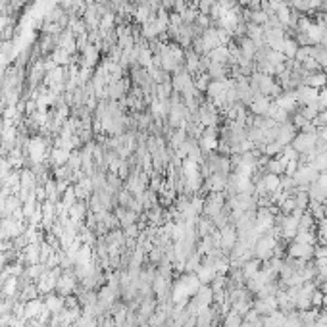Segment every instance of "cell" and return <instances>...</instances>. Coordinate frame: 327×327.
I'll return each mask as SVG.
<instances>
[{"label": "cell", "instance_id": "cell-16", "mask_svg": "<svg viewBox=\"0 0 327 327\" xmlns=\"http://www.w3.org/2000/svg\"><path fill=\"white\" fill-rule=\"evenodd\" d=\"M116 218L119 219V227L123 229V227H127V225H133V223H137V219H139V214L137 212H133L129 208H125V206H116Z\"/></svg>", "mask_w": 327, "mask_h": 327}, {"label": "cell", "instance_id": "cell-23", "mask_svg": "<svg viewBox=\"0 0 327 327\" xmlns=\"http://www.w3.org/2000/svg\"><path fill=\"white\" fill-rule=\"evenodd\" d=\"M260 269H262V260H258V258H252V260L244 262L242 268H240V271H242V275H244V281L250 279V277H254Z\"/></svg>", "mask_w": 327, "mask_h": 327}, {"label": "cell", "instance_id": "cell-20", "mask_svg": "<svg viewBox=\"0 0 327 327\" xmlns=\"http://www.w3.org/2000/svg\"><path fill=\"white\" fill-rule=\"evenodd\" d=\"M302 85H308V87H314L318 90L327 87V75L324 71H316V73H308L304 77V83Z\"/></svg>", "mask_w": 327, "mask_h": 327}, {"label": "cell", "instance_id": "cell-6", "mask_svg": "<svg viewBox=\"0 0 327 327\" xmlns=\"http://www.w3.org/2000/svg\"><path fill=\"white\" fill-rule=\"evenodd\" d=\"M314 252H316L314 244H306V242H293V244L287 248L289 258H293V260H300V262H308L312 256H314Z\"/></svg>", "mask_w": 327, "mask_h": 327}, {"label": "cell", "instance_id": "cell-18", "mask_svg": "<svg viewBox=\"0 0 327 327\" xmlns=\"http://www.w3.org/2000/svg\"><path fill=\"white\" fill-rule=\"evenodd\" d=\"M308 196H310V202L327 204V187H322L318 181H314V183L308 187Z\"/></svg>", "mask_w": 327, "mask_h": 327}, {"label": "cell", "instance_id": "cell-7", "mask_svg": "<svg viewBox=\"0 0 327 327\" xmlns=\"http://www.w3.org/2000/svg\"><path fill=\"white\" fill-rule=\"evenodd\" d=\"M237 240H239V233H237L235 227L225 225L223 229H219V248H221V252H231L235 248Z\"/></svg>", "mask_w": 327, "mask_h": 327}, {"label": "cell", "instance_id": "cell-11", "mask_svg": "<svg viewBox=\"0 0 327 327\" xmlns=\"http://www.w3.org/2000/svg\"><path fill=\"white\" fill-rule=\"evenodd\" d=\"M275 104H277L281 110H285V112H289V114L297 112L298 102H297V94H295V90H283V92L275 98Z\"/></svg>", "mask_w": 327, "mask_h": 327}, {"label": "cell", "instance_id": "cell-28", "mask_svg": "<svg viewBox=\"0 0 327 327\" xmlns=\"http://www.w3.org/2000/svg\"><path fill=\"white\" fill-rule=\"evenodd\" d=\"M269 20V16L262 10V8H254V10H250V16H248V22L250 23H256V25H266Z\"/></svg>", "mask_w": 327, "mask_h": 327}, {"label": "cell", "instance_id": "cell-22", "mask_svg": "<svg viewBox=\"0 0 327 327\" xmlns=\"http://www.w3.org/2000/svg\"><path fill=\"white\" fill-rule=\"evenodd\" d=\"M206 73H208L210 81H221V79H225V77H227V65L210 62L208 67H206Z\"/></svg>", "mask_w": 327, "mask_h": 327}, {"label": "cell", "instance_id": "cell-1", "mask_svg": "<svg viewBox=\"0 0 327 327\" xmlns=\"http://www.w3.org/2000/svg\"><path fill=\"white\" fill-rule=\"evenodd\" d=\"M275 246H277V240H275V237H273L271 231H269V233H266V235H260L258 240L254 242V254L258 256V260L268 262L273 256Z\"/></svg>", "mask_w": 327, "mask_h": 327}, {"label": "cell", "instance_id": "cell-19", "mask_svg": "<svg viewBox=\"0 0 327 327\" xmlns=\"http://www.w3.org/2000/svg\"><path fill=\"white\" fill-rule=\"evenodd\" d=\"M44 306H46L52 314H58V312H62L65 308V297H60L58 293H50V295H46V298H44Z\"/></svg>", "mask_w": 327, "mask_h": 327}, {"label": "cell", "instance_id": "cell-5", "mask_svg": "<svg viewBox=\"0 0 327 327\" xmlns=\"http://www.w3.org/2000/svg\"><path fill=\"white\" fill-rule=\"evenodd\" d=\"M198 147L202 154H210L214 150H218L219 147V139H218V133H216V127H204L200 139H198Z\"/></svg>", "mask_w": 327, "mask_h": 327}, {"label": "cell", "instance_id": "cell-35", "mask_svg": "<svg viewBox=\"0 0 327 327\" xmlns=\"http://www.w3.org/2000/svg\"><path fill=\"white\" fill-rule=\"evenodd\" d=\"M212 6H214V0H198V6H196V8H198L200 14H206V16H208L210 10H212Z\"/></svg>", "mask_w": 327, "mask_h": 327}, {"label": "cell", "instance_id": "cell-31", "mask_svg": "<svg viewBox=\"0 0 327 327\" xmlns=\"http://www.w3.org/2000/svg\"><path fill=\"white\" fill-rule=\"evenodd\" d=\"M75 327H98V320L87 316V314H81V318H77V322L73 324Z\"/></svg>", "mask_w": 327, "mask_h": 327}, {"label": "cell", "instance_id": "cell-10", "mask_svg": "<svg viewBox=\"0 0 327 327\" xmlns=\"http://www.w3.org/2000/svg\"><path fill=\"white\" fill-rule=\"evenodd\" d=\"M219 273L216 271V268H214V264L206 258V262H202L200 266H198V269H196V277L200 279V283L202 285H208L212 283L216 277H218Z\"/></svg>", "mask_w": 327, "mask_h": 327}, {"label": "cell", "instance_id": "cell-9", "mask_svg": "<svg viewBox=\"0 0 327 327\" xmlns=\"http://www.w3.org/2000/svg\"><path fill=\"white\" fill-rule=\"evenodd\" d=\"M295 137H297V127H295L291 121L277 125V135H275V143H277V145L287 147V145H291V143H293V139H295Z\"/></svg>", "mask_w": 327, "mask_h": 327}, {"label": "cell", "instance_id": "cell-24", "mask_svg": "<svg viewBox=\"0 0 327 327\" xmlns=\"http://www.w3.org/2000/svg\"><path fill=\"white\" fill-rule=\"evenodd\" d=\"M275 16H277V20H279V23L283 25L285 29L291 25V16H293V8L287 4V2H283L277 10H275Z\"/></svg>", "mask_w": 327, "mask_h": 327}, {"label": "cell", "instance_id": "cell-14", "mask_svg": "<svg viewBox=\"0 0 327 327\" xmlns=\"http://www.w3.org/2000/svg\"><path fill=\"white\" fill-rule=\"evenodd\" d=\"M204 183H206V189L210 193H225V189H227V175L212 174L204 179Z\"/></svg>", "mask_w": 327, "mask_h": 327}, {"label": "cell", "instance_id": "cell-27", "mask_svg": "<svg viewBox=\"0 0 327 327\" xmlns=\"http://www.w3.org/2000/svg\"><path fill=\"white\" fill-rule=\"evenodd\" d=\"M310 166H312L314 170H318L320 174L327 172V150H326V152H318V154H316V156L312 158Z\"/></svg>", "mask_w": 327, "mask_h": 327}, {"label": "cell", "instance_id": "cell-34", "mask_svg": "<svg viewBox=\"0 0 327 327\" xmlns=\"http://www.w3.org/2000/svg\"><path fill=\"white\" fill-rule=\"evenodd\" d=\"M298 225H300V229H312V225H314V218H312V214H302L300 219H298Z\"/></svg>", "mask_w": 327, "mask_h": 327}, {"label": "cell", "instance_id": "cell-26", "mask_svg": "<svg viewBox=\"0 0 327 327\" xmlns=\"http://www.w3.org/2000/svg\"><path fill=\"white\" fill-rule=\"evenodd\" d=\"M298 43L293 39V37H285V43H283V54L287 60H295L297 52H298Z\"/></svg>", "mask_w": 327, "mask_h": 327}, {"label": "cell", "instance_id": "cell-39", "mask_svg": "<svg viewBox=\"0 0 327 327\" xmlns=\"http://www.w3.org/2000/svg\"><path fill=\"white\" fill-rule=\"evenodd\" d=\"M324 308L327 310V293H324Z\"/></svg>", "mask_w": 327, "mask_h": 327}, {"label": "cell", "instance_id": "cell-30", "mask_svg": "<svg viewBox=\"0 0 327 327\" xmlns=\"http://www.w3.org/2000/svg\"><path fill=\"white\" fill-rule=\"evenodd\" d=\"M293 196H295L297 208H300V210H308V206H310V196H308V191L297 189V195H293Z\"/></svg>", "mask_w": 327, "mask_h": 327}, {"label": "cell", "instance_id": "cell-3", "mask_svg": "<svg viewBox=\"0 0 327 327\" xmlns=\"http://www.w3.org/2000/svg\"><path fill=\"white\" fill-rule=\"evenodd\" d=\"M77 287H79V281H77V277H75V273H73V268H71V269H64V271L60 273L58 281H56V293H58L60 297H69V295L75 293Z\"/></svg>", "mask_w": 327, "mask_h": 327}, {"label": "cell", "instance_id": "cell-33", "mask_svg": "<svg viewBox=\"0 0 327 327\" xmlns=\"http://www.w3.org/2000/svg\"><path fill=\"white\" fill-rule=\"evenodd\" d=\"M281 156H283L287 162H291V160H298V156H300V154L297 152L291 145H287V147H283V150H281Z\"/></svg>", "mask_w": 327, "mask_h": 327}, {"label": "cell", "instance_id": "cell-8", "mask_svg": "<svg viewBox=\"0 0 327 327\" xmlns=\"http://www.w3.org/2000/svg\"><path fill=\"white\" fill-rule=\"evenodd\" d=\"M295 94H297L298 106H310V104H316V102H318L320 90L314 87H308V85H300V87L295 89Z\"/></svg>", "mask_w": 327, "mask_h": 327}, {"label": "cell", "instance_id": "cell-12", "mask_svg": "<svg viewBox=\"0 0 327 327\" xmlns=\"http://www.w3.org/2000/svg\"><path fill=\"white\" fill-rule=\"evenodd\" d=\"M200 41H202V46H204V52H206V54H208L210 50L221 46L219 37H218V27H208V29H204L202 35H200Z\"/></svg>", "mask_w": 327, "mask_h": 327}, {"label": "cell", "instance_id": "cell-29", "mask_svg": "<svg viewBox=\"0 0 327 327\" xmlns=\"http://www.w3.org/2000/svg\"><path fill=\"white\" fill-rule=\"evenodd\" d=\"M295 242H306V244H314L316 242V233L312 229H298V233L295 235Z\"/></svg>", "mask_w": 327, "mask_h": 327}, {"label": "cell", "instance_id": "cell-37", "mask_svg": "<svg viewBox=\"0 0 327 327\" xmlns=\"http://www.w3.org/2000/svg\"><path fill=\"white\" fill-rule=\"evenodd\" d=\"M318 102H320V106H322V110H327V87L320 90V96H318Z\"/></svg>", "mask_w": 327, "mask_h": 327}, {"label": "cell", "instance_id": "cell-38", "mask_svg": "<svg viewBox=\"0 0 327 327\" xmlns=\"http://www.w3.org/2000/svg\"><path fill=\"white\" fill-rule=\"evenodd\" d=\"M320 291H322V293H327V279L326 281H322V285H320Z\"/></svg>", "mask_w": 327, "mask_h": 327}, {"label": "cell", "instance_id": "cell-36", "mask_svg": "<svg viewBox=\"0 0 327 327\" xmlns=\"http://www.w3.org/2000/svg\"><path fill=\"white\" fill-rule=\"evenodd\" d=\"M322 306H324V293L322 291H314V295H312V308L320 310Z\"/></svg>", "mask_w": 327, "mask_h": 327}, {"label": "cell", "instance_id": "cell-40", "mask_svg": "<svg viewBox=\"0 0 327 327\" xmlns=\"http://www.w3.org/2000/svg\"><path fill=\"white\" fill-rule=\"evenodd\" d=\"M300 327H314V326H304V324H302V326H300Z\"/></svg>", "mask_w": 327, "mask_h": 327}, {"label": "cell", "instance_id": "cell-32", "mask_svg": "<svg viewBox=\"0 0 327 327\" xmlns=\"http://www.w3.org/2000/svg\"><path fill=\"white\" fill-rule=\"evenodd\" d=\"M295 208H297V202H295V196H287V198H285L283 202L279 204V210L283 212L285 216H287V214H291V212H293Z\"/></svg>", "mask_w": 327, "mask_h": 327}, {"label": "cell", "instance_id": "cell-2", "mask_svg": "<svg viewBox=\"0 0 327 327\" xmlns=\"http://www.w3.org/2000/svg\"><path fill=\"white\" fill-rule=\"evenodd\" d=\"M316 145H318V135H312V133H297V137L293 139L291 147L300 154H310V152H318L316 150Z\"/></svg>", "mask_w": 327, "mask_h": 327}, {"label": "cell", "instance_id": "cell-15", "mask_svg": "<svg viewBox=\"0 0 327 327\" xmlns=\"http://www.w3.org/2000/svg\"><path fill=\"white\" fill-rule=\"evenodd\" d=\"M44 308V300H39V298H33L29 302H25V308H23V320L22 322H27V320H37L41 316Z\"/></svg>", "mask_w": 327, "mask_h": 327}, {"label": "cell", "instance_id": "cell-25", "mask_svg": "<svg viewBox=\"0 0 327 327\" xmlns=\"http://www.w3.org/2000/svg\"><path fill=\"white\" fill-rule=\"evenodd\" d=\"M69 150H65V149H60V147H56L52 154H50V158H52V164H54V168H58V166H65L67 164V160H69Z\"/></svg>", "mask_w": 327, "mask_h": 327}, {"label": "cell", "instance_id": "cell-17", "mask_svg": "<svg viewBox=\"0 0 327 327\" xmlns=\"http://www.w3.org/2000/svg\"><path fill=\"white\" fill-rule=\"evenodd\" d=\"M269 106H271V98H268V96H264V94H258V96H254V100L250 102L248 110H250L252 116H266Z\"/></svg>", "mask_w": 327, "mask_h": 327}, {"label": "cell", "instance_id": "cell-4", "mask_svg": "<svg viewBox=\"0 0 327 327\" xmlns=\"http://www.w3.org/2000/svg\"><path fill=\"white\" fill-rule=\"evenodd\" d=\"M225 210V195L223 193H212L208 198H204V208L202 214L206 218H216L218 214H221Z\"/></svg>", "mask_w": 327, "mask_h": 327}, {"label": "cell", "instance_id": "cell-21", "mask_svg": "<svg viewBox=\"0 0 327 327\" xmlns=\"http://www.w3.org/2000/svg\"><path fill=\"white\" fill-rule=\"evenodd\" d=\"M206 56L210 58V62H216V64L227 65V62H229V48H227L225 44H221V46H218V48L210 50Z\"/></svg>", "mask_w": 327, "mask_h": 327}, {"label": "cell", "instance_id": "cell-13", "mask_svg": "<svg viewBox=\"0 0 327 327\" xmlns=\"http://www.w3.org/2000/svg\"><path fill=\"white\" fill-rule=\"evenodd\" d=\"M281 235H283L285 239H295V235L298 233V229H300V225H298V218H295L293 214H287L281 218Z\"/></svg>", "mask_w": 327, "mask_h": 327}]
</instances>
